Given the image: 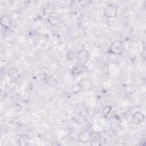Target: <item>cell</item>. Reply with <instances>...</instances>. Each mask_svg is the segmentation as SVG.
<instances>
[{
	"mask_svg": "<svg viewBox=\"0 0 146 146\" xmlns=\"http://www.w3.org/2000/svg\"><path fill=\"white\" fill-rule=\"evenodd\" d=\"M124 50V44L121 41H115L110 47V52L114 55H120Z\"/></svg>",
	"mask_w": 146,
	"mask_h": 146,
	"instance_id": "obj_1",
	"label": "cell"
},
{
	"mask_svg": "<svg viewBox=\"0 0 146 146\" xmlns=\"http://www.w3.org/2000/svg\"><path fill=\"white\" fill-rule=\"evenodd\" d=\"M117 7L113 4L108 5L104 10V15L107 18H113L117 16Z\"/></svg>",
	"mask_w": 146,
	"mask_h": 146,
	"instance_id": "obj_2",
	"label": "cell"
},
{
	"mask_svg": "<svg viewBox=\"0 0 146 146\" xmlns=\"http://www.w3.org/2000/svg\"><path fill=\"white\" fill-rule=\"evenodd\" d=\"M145 116L140 111H137L135 112L131 117V123L135 125H138L140 124L144 120Z\"/></svg>",
	"mask_w": 146,
	"mask_h": 146,
	"instance_id": "obj_3",
	"label": "cell"
},
{
	"mask_svg": "<svg viewBox=\"0 0 146 146\" xmlns=\"http://www.w3.org/2000/svg\"><path fill=\"white\" fill-rule=\"evenodd\" d=\"M78 58L82 63H86L90 60V52L85 50H80L77 53Z\"/></svg>",
	"mask_w": 146,
	"mask_h": 146,
	"instance_id": "obj_4",
	"label": "cell"
},
{
	"mask_svg": "<svg viewBox=\"0 0 146 146\" xmlns=\"http://www.w3.org/2000/svg\"><path fill=\"white\" fill-rule=\"evenodd\" d=\"M91 138V134L87 131H83L80 132L78 136V139L80 142L87 143Z\"/></svg>",
	"mask_w": 146,
	"mask_h": 146,
	"instance_id": "obj_5",
	"label": "cell"
},
{
	"mask_svg": "<svg viewBox=\"0 0 146 146\" xmlns=\"http://www.w3.org/2000/svg\"><path fill=\"white\" fill-rule=\"evenodd\" d=\"M0 23L2 26L4 27L5 28L9 29L12 25V19L10 17L6 15H3L1 17Z\"/></svg>",
	"mask_w": 146,
	"mask_h": 146,
	"instance_id": "obj_6",
	"label": "cell"
},
{
	"mask_svg": "<svg viewBox=\"0 0 146 146\" xmlns=\"http://www.w3.org/2000/svg\"><path fill=\"white\" fill-rule=\"evenodd\" d=\"M79 87L84 91H88L92 88V84L91 81L88 78L82 79L79 82Z\"/></svg>",
	"mask_w": 146,
	"mask_h": 146,
	"instance_id": "obj_7",
	"label": "cell"
},
{
	"mask_svg": "<svg viewBox=\"0 0 146 146\" xmlns=\"http://www.w3.org/2000/svg\"><path fill=\"white\" fill-rule=\"evenodd\" d=\"M29 141V138L27 135H22L18 139V144L21 146L26 145Z\"/></svg>",
	"mask_w": 146,
	"mask_h": 146,
	"instance_id": "obj_8",
	"label": "cell"
},
{
	"mask_svg": "<svg viewBox=\"0 0 146 146\" xmlns=\"http://www.w3.org/2000/svg\"><path fill=\"white\" fill-rule=\"evenodd\" d=\"M8 75L13 79H17L18 76V73L17 70L15 68H11L8 71Z\"/></svg>",
	"mask_w": 146,
	"mask_h": 146,
	"instance_id": "obj_9",
	"label": "cell"
},
{
	"mask_svg": "<svg viewBox=\"0 0 146 146\" xmlns=\"http://www.w3.org/2000/svg\"><path fill=\"white\" fill-rule=\"evenodd\" d=\"M48 22H50V23L51 25L55 26V25H56L58 23L59 21H58V19L56 17L51 15L48 18Z\"/></svg>",
	"mask_w": 146,
	"mask_h": 146,
	"instance_id": "obj_10",
	"label": "cell"
},
{
	"mask_svg": "<svg viewBox=\"0 0 146 146\" xmlns=\"http://www.w3.org/2000/svg\"><path fill=\"white\" fill-rule=\"evenodd\" d=\"M57 80L55 78H49L48 80H47V83H48V84L50 86H51L52 87H55L57 85Z\"/></svg>",
	"mask_w": 146,
	"mask_h": 146,
	"instance_id": "obj_11",
	"label": "cell"
},
{
	"mask_svg": "<svg viewBox=\"0 0 146 146\" xmlns=\"http://www.w3.org/2000/svg\"><path fill=\"white\" fill-rule=\"evenodd\" d=\"M75 57V54L74 52H72V51H69L68 52H67L66 54V58L67 60H72Z\"/></svg>",
	"mask_w": 146,
	"mask_h": 146,
	"instance_id": "obj_12",
	"label": "cell"
},
{
	"mask_svg": "<svg viewBox=\"0 0 146 146\" xmlns=\"http://www.w3.org/2000/svg\"><path fill=\"white\" fill-rule=\"evenodd\" d=\"M111 107L110 106H106V107H104L103 108V112L104 114L107 115V114H108V113L111 111Z\"/></svg>",
	"mask_w": 146,
	"mask_h": 146,
	"instance_id": "obj_13",
	"label": "cell"
},
{
	"mask_svg": "<svg viewBox=\"0 0 146 146\" xmlns=\"http://www.w3.org/2000/svg\"><path fill=\"white\" fill-rule=\"evenodd\" d=\"M91 144L92 145L95 146V145H101V143L100 141H99L98 140H93L91 142Z\"/></svg>",
	"mask_w": 146,
	"mask_h": 146,
	"instance_id": "obj_14",
	"label": "cell"
}]
</instances>
